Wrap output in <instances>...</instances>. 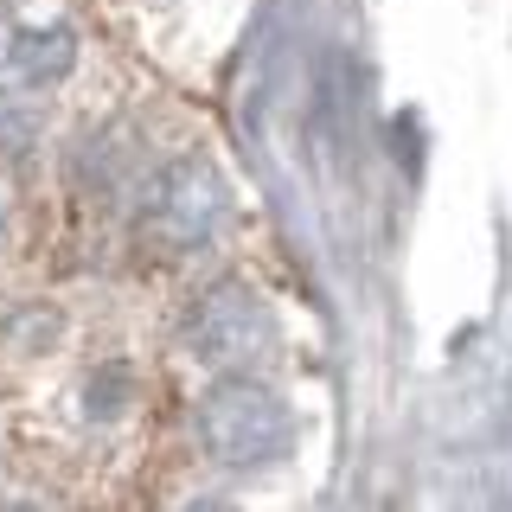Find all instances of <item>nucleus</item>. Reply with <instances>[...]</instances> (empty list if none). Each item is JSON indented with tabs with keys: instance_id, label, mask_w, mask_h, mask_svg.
<instances>
[{
	"instance_id": "4",
	"label": "nucleus",
	"mask_w": 512,
	"mask_h": 512,
	"mask_svg": "<svg viewBox=\"0 0 512 512\" xmlns=\"http://www.w3.org/2000/svg\"><path fill=\"white\" fill-rule=\"evenodd\" d=\"M186 333H192V352L224 378L256 372V365H269V352H276V320H269V308L250 288H212V295L192 308Z\"/></svg>"
},
{
	"instance_id": "3",
	"label": "nucleus",
	"mask_w": 512,
	"mask_h": 512,
	"mask_svg": "<svg viewBox=\"0 0 512 512\" xmlns=\"http://www.w3.org/2000/svg\"><path fill=\"white\" fill-rule=\"evenodd\" d=\"M224 212H231V192L205 160H173V167L154 173L148 199H141V218H148V237L167 250H199L218 237Z\"/></svg>"
},
{
	"instance_id": "5",
	"label": "nucleus",
	"mask_w": 512,
	"mask_h": 512,
	"mask_svg": "<svg viewBox=\"0 0 512 512\" xmlns=\"http://www.w3.org/2000/svg\"><path fill=\"white\" fill-rule=\"evenodd\" d=\"M32 148H39V109H32L20 90L0 84V160H20Z\"/></svg>"
},
{
	"instance_id": "1",
	"label": "nucleus",
	"mask_w": 512,
	"mask_h": 512,
	"mask_svg": "<svg viewBox=\"0 0 512 512\" xmlns=\"http://www.w3.org/2000/svg\"><path fill=\"white\" fill-rule=\"evenodd\" d=\"M199 448L205 461H218L224 474H263L288 461L295 448V416L269 384H256L250 372H231L205 391L199 404Z\"/></svg>"
},
{
	"instance_id": "2",
	"label": "nucleus",
	"mask_w": 512,
	"mask_h": 512,
	"mask_svg": "<svg viewBox=\"0 0 512 512\" xmlns=\"http://www.w3.org/2000/svg\"><path fill=\"white\" fill-rule=\"evenodd\" d=\"M77 64V26L58 0H0V84L39 90Z\"/></svg>"
}]
</instances>
